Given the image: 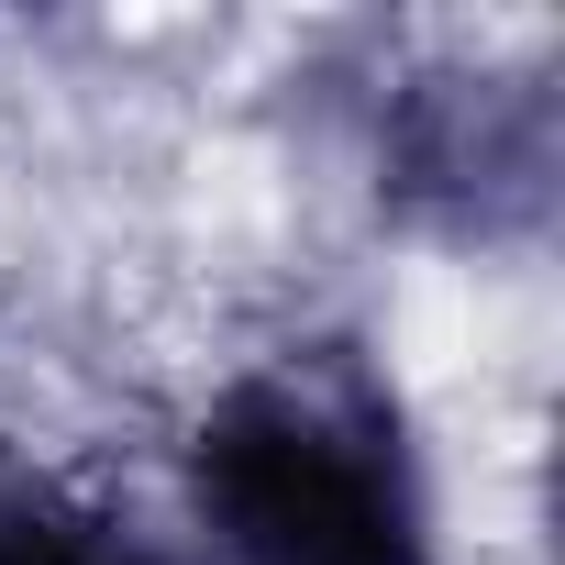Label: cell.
I'll return each instance as SVG.
<instances>
[{"mask_svg": "<svg viewBox=\"0 0 565 565\" xmlns=\"http://www.w3.org/2000/svg\"><path fill=\"white\" fill-rule=\"evenodd\" d=\"M0 565H167L122 510L56 488V477H0Z\"/></svg>", "mask_w": 565, "mask_h": 565, "instance_id": "obj_2", "label": "cell"}, {"mask_svg": "<svg viewBox=\"0 0 565 565\" xmlns=\"http://www.w3.org/2000/svg\"><path fill=\"white\" fill-rule=\"evenodd\" d=\"M189 499L222 565H433L399 411L333 355L233 377L189 444Z\"/></svg>", "mask_w": 565, "mask_h": 565, "instance_id": "obj_1", "label": "cell"}]
</instances>
